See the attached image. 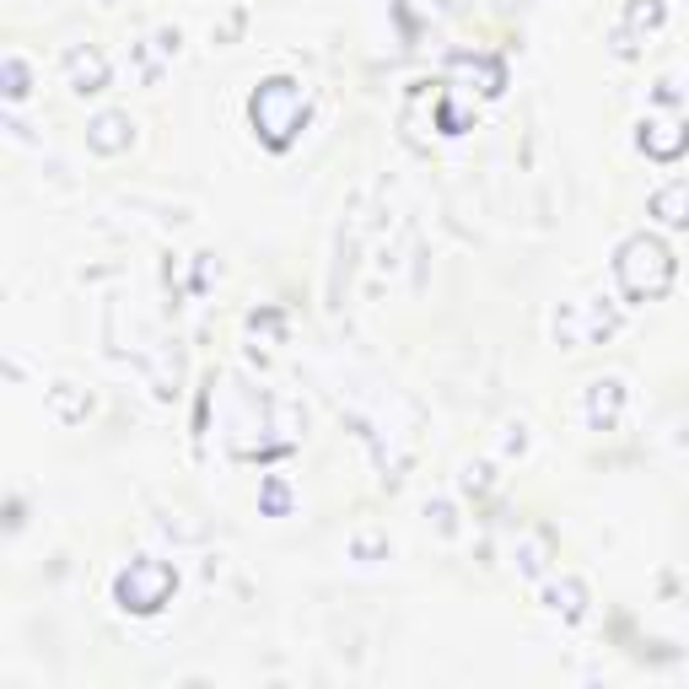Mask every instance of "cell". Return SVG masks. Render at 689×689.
I'll return each instance as SVG.
<instances>
[{"label":"cell","instance_id":"9c48e42d","mask_svg":"<svg viewBox=\"0 0 689 689\" xmlns=\"http://www.w3.org/2000/svg\"><path fill=\"white\" fill-rule=\"evenodd\" d=\"M544 609H550L555 620H565V625H576V620L587 615V587H582L576 576L550 582V587H544Z\"/></svg>","mask_w":689,"mask_h":689},{"label":"cell","instance_id":"52a82bcc","mask_svg":"<svg viewBox=\"0 0 689 689\" xmlns=\"http://www.w3.org/2000/svg\"><path fill=\"white\" fill-rule=\"evenodd\" d=\"M65 76H70V92H76V97H92V92L108 87V60H103L92 44H76V49L65 55Z\"/></svg>","mask_w":689,"mask_h":689},{"label":"cell","instance_id":"ba28073f","mask_svg":"<svg viewBox=\"0 0 689 689\" xmlns=\"http://www.w3.org/2000/svg\"><path fill=\"white\" fill-rule=\"evenodd\" d=\"M129 140H135V125H129L125 114H97L87 125V146L97 157H119V151H129Z\"/></svg>","mask_w":689,"mask_h":689},{"label":"cell","instance_id":"5b68a950","mask_svg":"<svg viewBox=\"0 0 689 689\" xmlns=\"http://www.w3.org/2000/svg\"><path fill=\"white\" fill-rule=\"evenodd\" d=\"M625 377H593L587 382V399H582V415H587V426L593 432H615L620 426V415H625Z\"/></svg>","mask_w":689,"mask_h":689},{"label":"cell","instance_id":"5bb4252c","mask_svg":"<svg viewBox=\"0 0 689 689\" xmlns=\"http://www.w3.org/2000/svg\"><path fill=\"white\" fill-rule=\"evenodd\" d=\"M544 555H550V550H544V539H533V544L523 550V561H517V571H523V576H539V571H544Z\"/></svg>","mask_w":689,"mask_h":689},{"label":"cell","instance_id":"277c9868","mask_svg":"<svg viewBox=\"0 0 689 689\" xmlns=\"http://www.w3.org/2000/svg\"><path fill=\"white\" fill-rule=\"evenodd\" d=\"M615 323H620V318L609 313V308H582V302H565L561 313H555V340H561L565 351H582V345L609 340V334H615Z\"/></svg>","mask_w":689,"mask_h":689},{"label":"cell","instance_id":"8992f818","mask_svg":"<svg viewBox=\"0 0 689 689\" xmlns=\"http://www.w3.org/2000/svg\"><path fill=\"white\" fill-rule=\"evenodd\" d=\"M641 151L657 162H679L689 151V119H646L641 125Z\"/></svg>","mask_w":689,"mask_h":689},{"label":"cell","instance_id":"2e32d148","mask_svg":"<svg viewBox=\"0 0 689 689\" xmlns=\"http://www.w3.org/2000/svg\"><path fill=\"white\" fill-rule=\"evenodd\" d=\"M485 485H491V469H485V463H469V469H463V491H485Z\"/></svg>","mask_w":689,"mask_h":689},{"label":"cell","instance_id":"e0dca14e","mask_svg":"<svg viewBox=\"0 0 689 689\" xmlns=\"http://www.w3.org/2000/svg\"><path fill=\"white\" fill-rule=\"evenodd\" d=\"M264 506H269V512H286V506H291V496H286V485H280V480H269V485H264Z\"/></svg>","mask_w":689,"mask_h":689},{"label":"cell","instance_id":"8fae6325","mask_svg":"<svg viewBox=\"0 0 689 689\" xmlns=\"http://www.w3.org/2000/svg\"><path fill=\"white\" fill-rule=\"evenodd\" d=\"M652 216H657L663 227H689V184L685 179L652 194Z\"/></svg>","mask_w":689,"mask_h":689},{"label":"cell","instance_id":"3957f363","mask_svg":"<svg viewBox=\"0 0 689 689\" xmlns=\"http://www.w3.org/2000/svg\"><path fill=\"white\" fill-rule=\"evenodd\" d=\"M179 593V565L168 561H129L114 582V598L129 615H162Z\"/></svg>","mask_w":689,"mask_h":689},{"label":"cell","instance_id":"7c38bea8","mask_svg":"<svg viewBox=\"0 0 689 689\" xmlns=\"http://www.w3.org/2000/svg\"><path fill=\"white\" fill-rule=\"evenodd\" d=\"M663 16H668V5H663V0H630V5H625V22L635 27V33L663 27Z\"/></svg>","mask_w":689,"mask_h":689},{"label":"cell","instance_id":"ac0fdd59","mask_svg":"<svg viewBox=\"0 0 689 689\" xmlns=\"http://www.w3.org/2000/svg\"><path fill=\"white\" fill-rule=\"evenodd\" d=\"M356 555H361V561H372V555H382V544H377L372 533H361V539H356Z\"/></svg>","mask_w":689,"mask_h":689},{"label":"cell","instance_id":"6da1fadb","mask_svg":"<svg viewBox=\"0 0 689 689\" xmlns=\"http://www.w3.org/2000/svg\"><path fill=\"white\" fill-rule=\"evenodd\" d=\"M308 108H313V97H308L302 81H291V76H269L249 103L253 135H259L269 151H286V146L297 140V129L308 125Z\"/></svg>","mask_w":689,"mask_h":689},{"label":"cell","instance_id":"4fadbf2b","mask_svg":"<svg viewBox=\"0 0 689 689\" xmlns=\"http://www.w3.org/2000/svg\"><path fill=\"white\" fill-rule=\"evenodd\" d=\"M0 70H5V103H22V97L33 92V87H27V65L16 60V55H5Z\"/></svg>","mask_w":689,"mask_h":689},{"label":"cell","instance_id":"30bf717a","mask_svg":"<svg viewBox=\"0 0 689 689\" xmlns=\"http://www.w3.org/2000/svg\"><path fill=\"white\" fill-rule=\"evenodd\" d=\"M49 415H55L60 426L87 421V415H92V393H87L81 382H55V388H49Z\"/></svg>","mask_w":689,"mask_h":689},{"label":"cell","instance_id":"9a60e30c","mask_svg":"<svg viewBox=\"0 0 689 689\" xmlns=\"http://www.w3.org/2000/svg\"><path fill=\"white\" fill-rule=\"evenodd\" d=\"M502 432H506V437H502V452H506V458H512V452L523 458V452H528V426L517 421V426H502Z\"/></svg>","mask_w":689,"mask_h":689},{"label":"cell","instance_id":"7a4b0ae2","mask_svg":"<svg viewBox=\"0 0 689 689\" xmlns=\"http://www.w3.org/2000/svg\"><path fill=\"white\" fill-rule=\"evenodd\" d=\"M615 280H620L625 302H657V297H668V286H674V253H668V243L646 238V232L625 238L620 259H615Z\"/></svg>","mask_w":689,"mask_h":689}]
</instances>
